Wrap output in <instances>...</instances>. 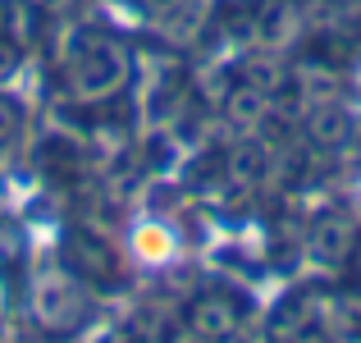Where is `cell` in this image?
Returning a JSON list of instances; mask_svg holds the SVG:
<instances>
[{
  "instance_id": "6da1fadb",
  "label": "cell",
  "mask_w": 361,
  "mask_h": 343,
  "mask_svg": "<svg viewBox=\"0 0 361 343\" xmlns=\"http://www.w3.org/2000/svg\"><path fill=\"white\" fill-rule=\"evenodd\" d=\"M137 256L142 261H169V256H174V234L160 229V224L137 229Z\"/></svg>"
},
{
  "instance_id": "7a4b0ae2",
  "label": "cell",
  "mask_w": 361,
  "mask_h": 343,
  "mask_svg": "<svg viewBox=\"0 0 361 343\" xmlns=\"http://www.w3.org/2000/svg\"><path fill=\"white\" fill-rule=\"evenodd\" d=\"M353 206H357V215H361V174L353 179Z\"/></svg>"
}]
</instances>
